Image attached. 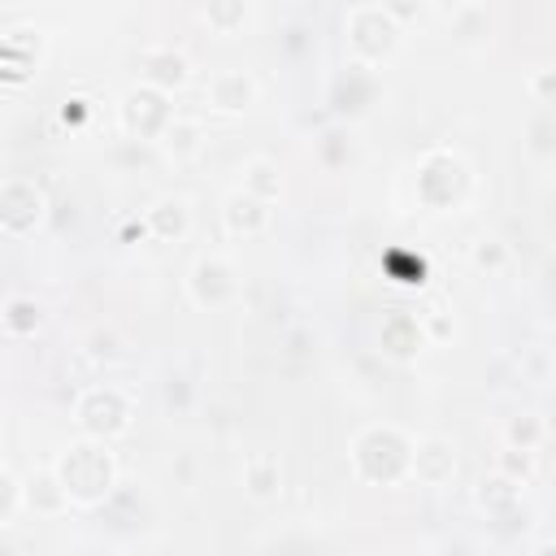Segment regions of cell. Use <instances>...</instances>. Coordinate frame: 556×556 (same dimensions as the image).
Instances as JSON below:
<instances>
[{
  "label": "cell",
  "mask_w": 556,
  "mask_h": 556,
  "mask_svg": "<svg viewBox=\"0 0 556 556\" xmlns=\"http://www.w3.org/2000/svg\"><path fill=\"white\" fill-rule=\"evenodd\" d=\"M204 104L213 113H248L256 104V78L239 65H222L204 83Z\"/></svg>",
  "instance_id": "10"
},
{
  "label": "cell",
  "mask_w": 556,
  "mask_h": 556,
  "mask_svg": "<svg viewBox=\"0 0 556 556\" xmlns=\"http://www.w3.org/2000/svg\"><path fill=\"white\" fill-rule=\"evenodd\" d=\"M74 426L87 434V439H122L130 430V395L113 382H100V387H87L74 404Z\"/></svg>",
  "instance_id": "5"
},
{
  "label": "cell",
  "mask_w": 556,
  "mask_h": 556,
  "mask_svg": "<svg viewBox=\"0 0 556 556\" xmlns=\"http://www.w3.org/2000/svg\"><path fill=\"white\" fill-rule=\"evenodd\" d=\"M48 217V195L30 178H4L0 187V230L9 239H26L43 226Z\"/></svg>",
  "instance_id": "7"
},
{
  "label": "cell",
  "mask_w": 556,
  "mask_h": 556,
  "mask_svg": "<svg viewBox=\"0 0 556 556\" xmlns=\"http://www.w3.org/2000/svg\"><path fill=\"white\" fill-rule=\"evenodd\" d=\"M243 187L252 191V195H261V200H278L282 195V178H278V165L269 161V156H252L248 165H243Z\"/></svg>",
  "instance_id": "23"
},
{
  "label": "cell",
  "mask_w": 556,
  "mask_h": 556,
  "mask_svg": "<svg viewBox=\"0 0 556 556\" xmlns=\"http://www.w3.org/2000/svg\"><path fill=\"white\" fill-rule=\"evenodd\" d=\"M417 200L430 208V213H460L469 204V191H473V174L465 165L460 152L452 148H426L417 156Z\"/></svg>",
  "instance_id": "3"
},
{
  "label": "cell",
  "mask_w": 556,
  "mask_h": 556,
  "mask_svg": "<svg viewBox=\"0 0 556 556\" xmlns=\"http://www.w3.org/2000/svg\"><path fill=\"white\" fill-rule=\"evenodd\" d=\"M413 447L417 439H408L400 426H365L352 434L348 443V460H352V473L369 486H395L400 478L413 473Z\"/></svg>",
  "instance_id": "2"
},
{
  "label": "cell",
  "mask_w": 556,
  "mask_h": 556,
  "mask_svg": "<svg viewBox=\"0 0 556 556\" xmlns=\"http://www.w3.org/2000/svg\"><path fill=\"white\" fill-rule=\"evenodd\" d=\"M408 478H417L430 491L452 486V478H456V447L447 439H439V434L417 439V447H413V473Z\"/></svg>",
  "instance_id": "11"
},
{
  "label": "cell",
  "mask_w": 556,
  "mask_h": 556,
  "mask_svg": "<svg viewBox=\"0 0 556 556\" xmlns=\"http://www.w3.org/2000/svg\"><path fill=\"white\" fill-rule=\"evenodd\" d=\"M83 117H87V100H83V96L65 100V109H61V122H65V126H78Z\"/></svg>",
  "instance_id": "33"
},
{
  "label": "cell",
  "mask_w": 556,
  "mask_h": 556,
  "mask_svg": "<svg viewBox=\"0 0 556 556\" xmlns=\"http://www.w3.org/2000/svg\"><path fill=\"white\" fill-rule=\"evenodd\" d=\"M374 100H378V74H374V65H361V61L343 65V74L334 78V91H330L334 113L356 117V113H365Z\"/></svg>",
  "instance_id": "13"
},
{
  "label": "cell",
  "mask_w": 556,
  "mask_h": 556,
  "mask_svg": "<svg viewBox=\"0 0 556 556\" xmlns=\"http://www.w3.org/2000/svg\"><path fill=\"white\" fill-rule=\"evenodd\" d=\"M139 74H143V83H152V87H161V91L174 96V91L187 87L191 61L182 52H174V48H143L139 52Z\"/></svg>",
  "instance_id": "15"
},
{
  "label": "cell",
  "mask_w": 556,
  "mask_h": 556,
  "mask_svg": "<svg viewBox=\"0 0 556 556\" xmlns=\"http://www.w3.org/2000/svg\"><path fill=\"white\" fill-rule=\"evenodd\" d=\"M239 295V274H235V265L226 261V256H200L191 269H187V300L195 304V308H226L230 300Z\"/></svg>",
  "instance_id": "8"
},
{
  "label": "cell",
  "mask_w": 556,
  "mask_h": 556,
  "mask_svg": "<svg viewBox=\"0 0 556 556\" xmlns=\"http://www.w3.org/2000/svg\"><path fill=\"white\" fill-rule=\"evenodd\" d=\"M43 48H48V39H43L35 26H13V30H4V48H0L4 87H22L26 78H35L39 61H43Z\"/></svg>",
  "instance_id": "9"
},
{
  "label": "cell",
  "mask_w": 556,
  "mask_h": 556,
  "mask_svg": "<svg viewBox=\"0 0 556 556\" xmlns=\"http://www.w3.org/2000/svg\"><path fill=\"white\" fill-rule=\"evenodd\" d=\"M161 143H165V152H169L174 161L195 156V152H200V143H204V126H200V117H174V122H169V130L161 135Z\"/></svg>",
  "instance_id": "19"
},
{
  "label": "cell",
  "mask_w": 556,
  "mask_h": 556,
  "mask_svg": "<svg viewBox=\"0 0 556 556\" xmlns=\"http://www.w3.org/2000/svg\"><path fill=\"white\" fill-rule=\"evenodd\" d=\"M143 222H148V235H152V239L182 243V239H187V230H191V208H187V200H182V195H161V200L143 213Z\"/></svg>",
  "instance_id": "16"
},
{
  "label": "cell",
  "mask_w": 556,
  "mask_h": 556,
  "mask_svg": "<svg viewBox=\"0 0 556 556\" xmlns=\"http://www.w3.org/2000/svg\"><path fill=\"white\" fill-rule=\"evenodd\" d=\"M39 326H43V304L30 300V295H9V304H4V330L13 339H22V334H35Z\"/></svg>",
  "instance_id": "21"
},
{
  "label": "cell",
  "mask_w": 556,
  "mask_h": 556,
  "mask_svg": "<svg viewBox=\"0 0 556 556\" xmlns=\"http://www.w3.org/2000/svg\"><path fill=\"white\" fill-rule=\"evenodd\" d=\"M530 552L534 556H552L556 552V539H539V543H530Z\"/></svg>",
  "instance_id": "34"
},
{
  "label": "cell",
  "mask_w": 556,
  "mask_h": 556,
  "mask_svg": "<svg viewBox=\"0 0 556 556\" xmlns=\"http://www.w3.org/2000/svg\"><path fill=\"white\" fill-rule=\"evenodd\" d=\"M248 9H252L248 0H204V22L217 35H235V30H243Z\"/></svg>",
  "instance_id": "24"
},
{
  "label": "cell",
  "mask_w": 556,
  "mask_h": 556,
  "mask_svg": "<svg viewBox=\"0 0 556 556\" xmlns=\"http://www.w3.org/2000/svg\"><path fill=\"white\" fill-rule=\"evenodd\" d=\"M269 217H274L269 200L252 195L248 187H235V191L222 200V226H226V235H235V239H256V235L269 226Z\"/></svg>",
  "instance_id": "12"
},
{
  "label": "cell",
  "mask_w": 556,
  "mask_h": 556,
  "mask_svg": "<svg viewBox=\"0 0 556 556\" xmlns=\"http://www.w3.org/2000/svg\"><path fill=\"white\" fill-rule=\"evenodd\" d=\"M504 443L539 447V443H543V417H539V413H517V417H508V426H504Z\"/></svg>",
  "instance_id": "27"
},
{
  "label": "cell",
  "mask_w": 556,
  "mask_h": 556,
  "mask_svg": "<svg viewBox=\"0 0 556 556\" xmlns=\"http://www.w3.org/2000/svg\"><path fill=\"white\" fill-rule=\"evenodd\" d=\"M378 343H382V352H387L391 361H413L430 339H426V326H421L417 313L395 308V313L382 317V326H378Z\"/></svg>",
  "instance_id": "14"
},
{
  "label": "cell",
  "mask_w": 556,
  "mask_h": 556,
  "mask_svg": "<svg viewBox=\"0 0 556 556\" xmlns=\"http://www.w3.org/2000/svg\"><path fill=\"white\" fill-rule=\"evenodd\" d=\"M243 491H248V500H256V504L278 500V491H282V465H278L274 452H252V456L243 460Z\"/></svg>",
  "instance_id": "17"
},
{
  "label": "cell",
  "mask_w": 556,
  "mask_h": 556,
  "mask_svg": "<svg viewBox=\"0 0 556 556\" xmlns=\"http://www.w3.org/2000/svg\"><path fill=\"white\" fill-rule=\"evenodd\" d=\"M22 500H26V486H22V482H17V473L4 465V469H0V526H13V517H17Z\"/></svg>",
  "instance_id": "29"
},
{
  "label": "cell",
  "mask_w": 556,
  "mask_h": 556,
  "mask_svg": "<svg viewBox=\"0 0 556 556\" xmlns=\"http://www.w3.org/2000/svg\"><path fill=\"white\" fill-rule=\"evenodd\" d=\"M421 326H426V339H434V343H443V339H452V317L447 313H421Z\"/></svg>",
  "instance_id": "31"
},
{
  "label": "cell",
  "mask_w": 556,
  "mask_h": 556,
  "mask_svg": "<svg viewBox=\"0 0 556 556\" xmlns=\"http://www.w3.org/2000/svg\"><path fill=\"white\" fill-rule=\"evenodd\" d=\"M469 261H473V269L504 274V269H508V243H504V239H478V243L469 248Z\"/></svg>",
  "instance_id": "28"
},
{
  "label": "cell",
  "mask_w": 556,
  "mask_h": 556,
  "mask_svg": "<svg viewBox=\"0 0 556 556\" xmlns=\"http://www.w3.org/2000/svg\"><path fill=\"white\" fill-rule=\"evenodd\" d=\"M174 117H178V113H174V104H169V91H161V87H152V83H143V78L122 91L117 122H122V130H126L130 139L152 143V139H161V135L169 130Z\"/></svg>",
  "instance_id": "6"
},
{
  "label": "cell",
  "mask_w": 556,
  "mask_h": 556,
  "mask_svg": "<svg viewBox=\"0 0 556 556\" xmlns=\"http://www.w3.org/2000/svg\"><path fill=\"white\" fill-rule=\"evenodd\" d=\"M387 9H391V17L400 22V26H408V22H417V13H421V0H382Z\"/></svg>",
  "instance_id": "32"
},
{
  "label": "cell",
  "mask_w": 556,
  "mask_h": 556,
  "mask_svg": "<svg viewBox=\"0 0 556 556\" xmlns=\"http://www.w3.org/2000/svg\"><path fill=\"white\" fill-rule=\"evenodd\" d=\"M473 500H478V508H482L486 517H495V521H500V517H508V513H517V508H521V482L495 469L491 478H482V482H478Z\"/></svg>",
  "instance_id": "18"
},
{
  "label": "cell",
  "mask_w": 556,
  "mask_h": 556,
  "mask_svg": "<svg viewBox=\"0 0 556 556\" xmlns=\"http://www.w3.org/2000/svg\"><path fill=\"white\" fill-rule=\"evenodd\" d=\"M26 504H30L35 513H56V508L70 504V495H65V486H61V478H56L52 465H48L43 473H35V482L26 486Z\"/></svg>",
  "instance_id": "22"
},
{
  "label": "cell",
  "mask_w": 556,
  "mask_h": 556,
  "mask_svg": "<svg viewBox=\"0 0 556 556\" xmlns=\"http://www.w3.org/2000/svg\"><path fill=\"white\" fill-rule=\"evenodd\" d=\"M313 148H317V161H321L326 169H343L348 156H352V139H348V130H339V126L321 130V135L313 139Z\"/></svg>",
  "instance_id": "25"
},
{
  "label": "cell",
  "mask_w": 556,
  "mask_h": 556,
  "mask_svg": "<svg viewBox=\"0 0 556 556\" xmlns=\"http://www.w3.org/2000/svg\"><path fill=\"white\" fill-rule=\"evenodd\" d=\"M378 269H387V278L400 282V287H421L426 282V261L413 256V252H404V248H387L378 256Z\"/></svg>",
  "instance_id": "20"
},
{
  "label": "cell",
  "mask_w": 556,
  "mask_h": 556,
  "mask_svg": "<svg viewBox=\"0 0 556 556\" xmlns=\"http://www.w3.org/2000/svg\"><path fill=\"white\" fill-rule=\"evenodd\" d=\"M343 35H348V52H352V61L378 70L382 61H391V56L400 52L404 26L391 17L387 4L365 0V4H352V9H348V17H343Z\"/></svg>",
  "instance_id": "4"
},
{
  "label": "cell",
  "mask_w": 556,
  "mask_h": 556,
  "mask_svg": "<svg viewBox=\"0 0 556 556\" xmlns=\"http://www.w3.org/2000/svg\"><path fill=\"white\" fill-rule=\"evenodd\" d=\"M52 469H56L70 504H78V508H100L117 491V460L104 439H87V434L74 439L70 447L56 452Z\"/></svg>",
  "instance_id": "1"
},
{
  "label": "cell",
  "mask_w": 556,
  "mask_h": 556,
  "mask_svg": "<svg viewBox=\"0 0 556 556\" xmlns=\"http://www.w3.org/2000/svg\"><path fill=\"white\" fill-rule=\"evenodd\" d=\"M526 87H530V96H534V104H547V109L556 104V70H534Z\"/></svg>",
  "instance_id": "30"
},
{
  "label": "cell",
  "mask_w": 556,
  "mask_h": 556,
  "mask_svg": "<svg viewBox=\"0 0 556 556\" xmlns=\"http://www.w3.org/2000/svg\"><path fill=\"white\" fill-rule=\"evenodd\" d=\"M495 469L500 473H508V478H517L521 486L534 478V447H517V443H504L500 447V456H495Z\"/></svg>",
  "instance_id": "26"
}]
</instances>
